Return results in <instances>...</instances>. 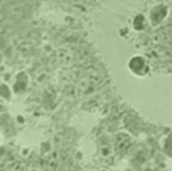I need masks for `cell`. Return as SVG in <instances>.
<instances>
[{"instance_id": "1", "label": "cell", "mask_w": 172, "mask_h": 171, "mask_svg": "<svg viewBox=\"0 0 172 171\" xmlns=\"http://www.w3.org/2000/svg\"><path fill=\"white\" fill-rule=\"evenodd\" d=\"M145 24H146V20H145V17L143 15H137L136 18H134V23L133 26L136 30H142L143 28H145Z\"/></svg>"}]
</instances>
